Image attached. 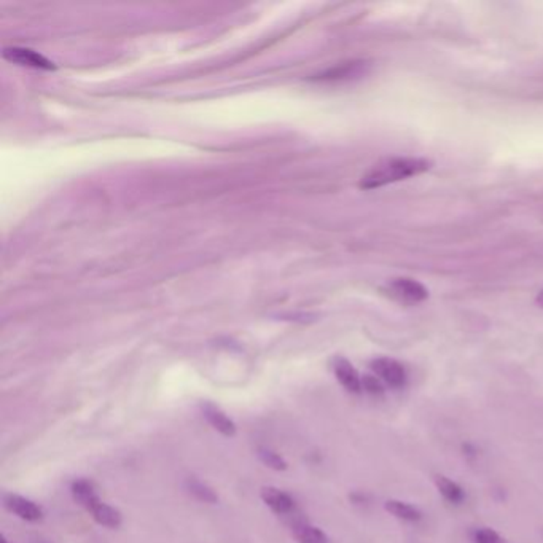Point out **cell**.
<instances>
[{
  "label": "cell",
  "mask_w": 543,
  "mask_h": 543,
  "mask_svg": "<svg viewBox=\"0 0 543 543\" xmlns=\"http://www.w3.org/2000/svg\"><path fill=\"white\" fill-rule=\"evenodd\" d=\"M432 163L422 158H392L377 164L362 177L359 186L364 190H375L393 182L409 179L429 171Z\"/></svg>",
  "instance_id": "6da1fadb"
},
{
  "label": "cell",
  "mask_w": 543,
  "mask_h": 543,
  "mask_svg": "<svg viewBox=\"0 0 543 543\" xmlns=\"http://www.w3.org/2000/svg\"><path fill=\"white\" fill-rule=\"evenodd\" d=\"M386 295H389L393 300L402 303V305H418L427 300L429 290L420 284V282L408 278H398L389 282L386 285Z\"/></svg>",
  "instance_id": "7a4b0ae2"
},
{
  "label": "cell",
  "mask_w": 543,
  "mask_h": 543,
  "mask_svg": "<svg viewBox=\"0 0 543 543\" xmlns=\"http://www.w3.org/2000/svg\"><path fill=\"white\" fill-rule=\"evenodd\" d=\"M3 60H7L8 62L18 64V66L23 67H30V69H40V71H55L56 66L55 62L48 60L44 55L37 53L30 48H21V46H8L3 48L2 51Z\"/></svg>",
  "instance_id": "3957f363"
},
{
  "label": "cell",
  "mask_w": 543,
  "mask_h": 543,
  "mask_svg": "<svg viewBox=\"0 0 543 543\" xmlns=\"http://www.w3.org/2000/svg\"><path fill=\"white\" fill-rule=\"evenodd\" d=\"M370 368L389 387L402 389L407 384L408 376L400 362L389 357H380L371 362Z\"/></svg>",
  "instance_id": "277c9868"
},
{
  "label": "cell",
  "mask_w": 543,
  "mask_h": 543,
  "mask_svg": "<svg viewBox=\"0 0 543 543\" xmlns=\"http://www.w3.org/2000/svg\"><path fill=\"white\" fill-rule=\"evenodd\" d=\"M3 505L8 512L19 516L21 519L29 521V523H37V521L44 518V510H42V507H39V505L29 499L18 496V494H5Z\"/></svg>",
  "instance_id": "5b68a950"
},
{
  "label": "cell",
  "mask_w": 543,
  "mask_h": 543,
  "mask_svg": "<svg viewBox=\"0 0 543 543\" xmlns=\"http://www.w3.org/2000/svg\"><path fill=\"white\" fill-rule=\"evenodd\" d=\"M201 413L218 434L228 436V438H233V436L236 435V424H234L233 420L226 416L225 411H222L217 404L211 402L201 403Z\"/></svg>",
  "instance_id": "8992f818"
},
{
  "label": "cell",
  "mask_w": 543,
  "mask_h": 543,
  "mask_svg": "<svg viewBox=\"0 0 543 543\" xmlns=\"http://www.w3.org/2000/svg\"><path fill=\"white\" fill-rule=\"evenodd\" d=\"M366 67H368V64L364 61L338 64V66L327 69L326 72L317 75V80H321V82H343V80L359 78L366 72Z\"/></svg>",
  "instance_id": "52a82bcc"
},
{
  "label": "cell",
  "mask_w": 543,
  "mask_h": 543,
  "mask_svg": "<svg viewBox=\"0 0 543 543\" xmlns=\"http://www.w3.org/2000/svg\"><path fill=\"white\" fill-rule=\"evenodd\" d=\"M333 371L337 380L339 381L346 391L350 393H360L362 392V376L354 368L353 364L349 360L343 357L335 359L333 362Z\"/></svg>",
  "instance_id": "ba28073f"
},
{
  "label": "cell",
  "mask_w": 543,
  "mask_h": 543,
  "mask_svg": "<svg viewBox=\"0 0 543 543\" xmlns=\"http://www.w3.org/2000/svg\"><path fill=\"white\" fill-rule=\"evenodd\" d=\"M263 502L278 515H287L295 508V500L289 494L274 486H263L260 491Z\"/></svg>",
  "instance_id": "9c48e42d"
},
{
  "label": "cell",
  "mask_w": 543,
  "mask_h": 543,
  "mask_svg": "<svg viewBox=\"0 0 543 543\" xmlns=\"http://www.w3.org/2000/svg\"><path fill=\"white\" fill-rule=\"evenodd\" d=\"M88 513L93 516L96 523L109 529H118L121 526V521H123L118 510L114 508L109 504L103 502V500H98V502L88 510Z\"/></svg>",
  "instance_id": "30bf717a"
},
{
  "label": "cell",
  "mask_w": 543,
  "mask_h": 543,
  "mask_svg": "<svg viewBox=\"0 0 543 543\" xmlns=\"http://www.w3.org/2000/svg\"><path fill=\"white\" fill-rule=\"evenodd\" d=\"M71 492L73 496V500H75L80 507L87 510V512L96 502H98V500H100L93 486V483L88 480H83V478H80V480H75L72 483Z\"/></svg>",
  "instance_id": "8fae6325"
},
{
  "label": "cell",
  "mask_w": 543,
  "mask_h": 543,
  "mask_svg": "<svg viewBox=\"0 0 543 543\" xmlns=\"http://www.w3.org/2000/svg\"><path fill=\"white\" fill-rule=\"evenodd\" d=\"M384 508L386 512H389L392 516H395V518L402 521H408V523H416V521L422 518V513H420L419 508L408 502H403V500H387L384 504Z\"/></svg>",
  "instance_id": "7c38bea8"
},
{
  "label": "cell",
  "mask_w": 543,
  "mask_h": 543,
  "mask_svg": "<svg viewBox=\"0 0 543 543\" xmlns=\"http://www.w3.org/2000/svg\"><path fill=\"white\" fill-rule=\"evenodd\" d=\"M434 481H435L436 489H438V492L446 500H448V502L456 504V505L464 502L465 492H464V489H462L456 481L449 480V478L445 477V475H435Z\"/></svg>",
  "instance_id": "4fadbf2b"
},
{
  "label": "cell",
  "mask_w": 543,
  "mask_h": 543,
  "mask_svg": "<svg viewBox=\"0 0 543 543\" xmlns=\"http://www.w3.org/2000/svg\"><path fill=\"white\" fill-rule=\"evenodd\" d=\"M294 537L298 543H330L326 532L321 531L316 526H311L308 523L295 524L294 528Z\"/></svg>",
  "instance_id": "5bb4252c"
},
{
  "label": "cell",
  "mask_w": 543,
  "mask_h": 543,
  "mask_svg": "<svg viewBox=\"0 0 543 543\" xmlns=\"http://www.w3.org/2000/svg\"><path fill=\"white\" fill-rule=\"evenodd\" d=\"M185 489L190 496H193L195 499H198L204 504H217L218 500V496L214 489L207 486L206 483L196 480V478H188V480L185 481Z\"/></svg>",
  "instance_id": "9a60e30c"
},
{
  "label": "cell",
  "mask_w": 543,
  "mask_h": 543,
  "mask_svg": "<svg viewBox=\"0 0 543 543\" xmlns=\"http://www.w3.org/2000/svg\"><path fill=\"white\" fill-rule=\"evenodd\" d=\"M257 454L260 457V461H262L266 467L273 468V470L282 472V470H287V467H289V464H287V461L284 459V457L279 456L278 452H274L271 449L260 448Z\"/></svg>",
  "instance_id": "2e32d148"
},
{
  "label": "cell",
  "mask_w": 543,
  "mask_h": 543,
  "mask_svg": "<svg viewBox=\"0 0 543 543\" xmlns=\"http://www.w3.org/2000/svg\"><path fill=\"white\" fill-rule=\"evenodd\" d=\"M472 540L473 543H508L502 535L499 534V532H496L491 528L473 529Z\"/></svg>",
  "instance_id": "e0dca14e"
},
{
  "label": "cell",
  "mask_w": 543,
  "mask_h": 543,
  "mask_svg": "<svg viewBox=\"0 0 543 543\" xmlns=\"http://www.w3.org/2000/svg\"><path fill=\"white\" fill-rule=\"evenodd\" d=\"M362 391L368 392L370 395L381 397L384 393V382H382L376 375H364L362 376Z\"/></svg>",
  "instance_id": "ac0fdd59"
},
{
  "label": "cell",
  "mask_w": 543,
  "mask_h": 543,
  "mask_svg": "<svg viewBox=\"0 0 543 543\" xmlns=\"http://www.w3.org/2000/svg\"><path fill=\"white\" fill-rule=\"evenodd\" d=\"M537 305H539L540 308H543V292H540L539 296H537Z\"/></svg>",
  "instance_id": "d6986e66"
},
{
  "label": "cell",
  "mask_w": 543,
  "mask_h": 543,
  "mask_svg": "<svg viewBox=\"0 0 543 543\" xmlns=\"http://www.w3.org/2000/svg\"><path fill=\"white\" fill-rule=\"evenodd\" d=\"M2 543H8V540L5 539V537H2Z\"/></svg>",
  "instance_id": "ffe728a7"
}]
</instances>
